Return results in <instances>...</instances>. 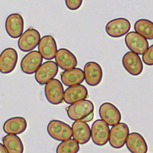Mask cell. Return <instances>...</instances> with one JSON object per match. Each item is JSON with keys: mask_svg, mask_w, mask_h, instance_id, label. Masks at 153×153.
Listing matches in <instances>:
<instances>
[{"mask_svg": "<svg viewBox=\"0 0 153 153\" xmlns=\"http://www.w3.org/2000/svg\"><path fill=\"white\" fill-rule=\"evenodd\" d=\"M42 61L43 58L38 51H31L26 54L22 60L21 70L26 74H33L42 65Z\"/></svg>", "mask_w": 153, "mask_h": 153, "instance_id": "7c38bea8", "label": "cell"}, {"mask_svg": "<svg viewBox=\"0 0 153 153\" xmlns=\"http://www.w3.org/2000/svg\"><path fill=\"white\" fill-rule=\"evenodd\" d=\"M3 146L8 153H23L24 146L21 138L13 134H7L2 138Z\"/></svg>", "mask_w": 153, "mask_h": 153, "instance_id": "603a6c76", "label": "cell"}, {"mask_svg": "<svg viewBox=\"0 0 153 153\" xmlns=\"http://www.w3.org/2000/svg\"><path fill=\"white\" fill-rule=\"evenodd\" d=\"M27 127V123L25 118L22 117H13L5 122L3 130L7 134L18 135L24 132Z\"/></svg>", "mask_w": 153, "mask_h": 153, "instance_id": "44dd1931", "label": "cell"}, {"mask_svg": "<svg viewBox=\"0 0 153 153\" xmlns=\"http://www.w3.org/2000/svg\"><path fill=\"white\" fill-rule=\"evenodd\" d=\"M0 153H8L3 144H2L1 143H0Z\"/></svg>", "mask_w": 153, "mask_h": 153, "instance_id": "83f0119b", "label": "cell"}, {"mask_svg": "<svg viewBox=\"0 0 153 153\" xmlns=\"http://www.w3.org/2000/svg\"><path fill=\"white\" fill-rule=\"evenodd\" d=\"M99 114L101 120L110 126L118 124L122 119L120 110L111 103H105L101 105Z\"/></svg>", "mask_w": 153, "mask_h": 153, "instance_id": "8fae6325", "label": "cell"}, {"mask_svg": "<svg viewBox=\"0 0 153 153\" xmlns=\"http://www.w3.org/2000/svg\"><path fill=\"white\" fill-rule=\"evenodd\" d=\"M122 63L125 69L132 76H138L143 71V66L140 57L134 53H126L122 59Z\"/></svg>", "mask_w": 153, "mask_h": 153, "instance_id": "9a60e30c", "label": "cell"}, {"mask_svg": "<svg viewBox=\"0 0 153 153\" xmlns=\"http://www.w3.org/2000/svg\"><path fill=\"white\" fill-rule=\"evenodd\" d=\"M126 146L131 153H146L148 146L144 138L136 132L131 133L127 137Z\"/></svg>", "mask_w": 153, "mask_h": 153, "instance_id": "ffe728a7", "label": "cell"}, {"mask_svg": "<svg viewBox=\"0 0 153 153\" xmlns=\"http://www.w3.org/2000/svg\"><path fill=\"white\" fill-rule=\"evenodd\" d=\"M129 134V127L125 123H119L113 126L110 129L109 136L110 146L117 149L123 148Z\"/></svg>", "mask_w": 153, "mask_h": 153, "instance_id": "3957f363", "label": "cell"}, {"mask_svg": "<svg viewBox=\"0 0 153 153\" xmlns=\"http://www.w3.org/2000/svg\"><path fill=\"white\" fill-rule=\"evenodd\" d=\"M135 32L146 39L152 40L153 39V23L148 19H140L136 22L134 25Z\"/></svg>", "mask_w": 153, "mask_h": 153, "instance_id": "cb8c5ba5", "label": "cell"}, {"mask_svg": "<svg viewBox=\"0 0 153 153\" xmlns=\"http://www.w3.org/2000/svg\"><path fill=\"white\" fill-rule=\"evenodd\" d=\"M24 21L23 17L18 13L9 15L6 20L5 28L7 34L13 38H18L23 34Z\"/></svg>", "mask_w": 153, "mask_h": 153, "instance_id": "5bb4252c", "label": "cell"}, {"mask_svg": "<svg viewBox=\"0 0 153 153\" xmlns=\"http://www.w3.org/2000/svg\"><path fill=\"white\" fill-rule=\"evenodd\" d=\"M143 62L148 65H153V45L148 48L146 52L143 54Z\"/></svg>", "mask_w": 153, "mask_h": 153, "instance_id": "484cf974", "label": "cell"}, {"mask_svg": "<svg viewBox=\"0 0 153 153\" xmlns=\"http://www.w3.org/2000/svg\"><path fill=\"white\" fill-rule=\"evenodd\" d=\"M55 58L58 66L65 71L74 68L78 65L76 56L68 49H59L56 53Z\"/></svg>", "mask_w": 153, "mask_h": 153, "instance_id": "e0dca14e", "label": "cell"}, {"mask_svg": "<svg viewBox=\"0 0 153 153\" xmlns=\"http://www.w3.org/2000/svg\"><path fill=\"white\" fill-rule=\"evenodd\" d=\"M88 97V91L85 86L79 84L68 87L64 92L63 100L68 104H72L85 100Z\"/></svg>", "mask_w": 153, "mask_h": 153, "instance_id": "d6986e66", "label": "cell"}, {"mask_svg": "<svg viewBox=\"0 0 153 153\" xmlns=\"http://www.w3.org/2000/svg\"><path fill=\"white\" fill-rule=\"evenodd\" d=\"M125 43L128 48L135 54L141 55L149 48V42L146 38L135 32H130L125 37Z\"/></svg>", "mask_w": 153, "mask_h": 153, "instance_id": "ba28073f", "label": "cell"}, {"mask_svg": "<svg viewBox=\"0 0 153 153\" xmlns=\"http://www.w3.org/2000/svg\"><path fill=\"white\" fill-rule=\"evenodd\" d=\"M38 51L45 60L54 59L57 52V46L54 37L51 35L42 37L38 44Z\"/></svg>", "mask_w": 153, "mask_h": 153, "instance_id": "2e32d148", "label": "cell"}, {"mask_svg": "<svg viewBox=\"0 0 153 153\" xmlns=\"http://www.w3.org/2000/svg\"><path fill=\"white\" fill-rule=\"evenodd\" d=\"M61 81L64 85L71 87L83 83L84 78V71L79 68H74L61 73Z\"/></svg>", "mask_w": 153, "mask_h": 153, "instance_id": "7402d4cb", "label": "cell"}, {"mask_svg": "<svg viewBox=\"0 0 153 153\" xmlns=\"http://www.w3.org/2000/svg\"><path fill=\"white\" fill-rule=\"evenodd\" d=\"M71 129L74 139L79 144H85L90 140L91 129L86 122L76 120L72 125Z\"/></svg>", "mask_w": 153, "mask_h": 153, "instance_id": "ac0fdd59", "label": "cell"}, {"mask_svg": "<svg viewBox=\"0 0 153 153\" xmlns=\"http://www.w3.org/2000/svg\"><path fill=\"white\" fill-rule=\"evenodd\" d=\"M40 40L39 32L32 28H30L22 34L18 41V47L24 52L33 50L38 45Z\"/></svg>", "mask_w": 153, "mask_h": 153, "instance_id": "8992f818", "label": "cell"}, {"mask_svg": "<svg viewBox=\"0 0 153 153\" xmlns=\"http://www.w3.org/2000/svg\"><path fill=\"white\" fill-rule=\"evenodd\" d=\"M18 61V54L13 48H7L0 54V72L4 74L11 73Z\"/></svg>", "mask_w": 153, "mask_h": 153, "instance_id": "30bf717a", "label": "cell"}, {"mask_svg": "<svg viewBox=\"0 0 153 153\" xmlns=\"http://www.w3.org/2000/svg\"><path fill=\"white\" fill-rule=\"evenodd\" d=\"M93 143L98 146H103L108 143L109 136V126L102 120H97L92 124L91 129Z\"/></svg>", "mask_w": 153, "mask_h": 153, "instance_id": "5b68a950", "label": "cell"}, {"mask_svg": "<svg viewBox=\"0 0 153 153\" xmlns=\"http://www.w3.org/2000/svg\"><path fill=\"white\" fill-rule=\"evenodd\" d=\"M84 78L86 83L95 86L101 83L103 78V70L97 63L90 61L86 63L84 68Z\"/></svg>", "mask_w": 153, "mask_h": 153, "instance_id": "4fadbf2b", "label": "cell"}, {"mask_svg": "<svg viewBox=\"0 0 153 153\" xmlns=\"http://www.w3.org/2000/svg\"><path fill=\"white\" fill-rule=\"evenodd\" d=\"M80 150L78 143L75 139H70L59 143L56 153H78Z\"/></svg>", "mask_w": 153, "mask_h": 153, "instance_id": "d4e9b609", "label": "cell"}, {"mask_svg": "<svg viewBox=\"0 0 153 153\" xmlns=\"http://www.w3.org/2000/svg\"><path fill=\"white\" fill-rule=\"evenodd\" d=\"M47 131L51 137L57 141H65L71 139L72 129L70 126L59 120H52L47 127Z\"/></svg>", "mask_w": 153, "mask_h": 153, "instance_id": "7a4b0ae2", "label": "cell"}, {"mask_svg": "<svg viewBox=\"0 0 153 153\" xmlns=\"http://www.w3.org/2000/svg\"><path fill=\"white\" fill-rule=\"evenodd\" d=\"M94 109V105L91 101L83 100L68 106L66 110L68 117L71 120L86 123L93 120Z\"/></svg>", "mask_w": 153, "mask_h": 153, "instance_id": "6da1fadb", "label": "cell"}, {"mask_svg": "<svg viewBox=\"0 0 153 153\" xmlns=\"http://www.w3.org/2000/svg\"><path fill=\"white\" fill-rule=\"evenodd\" d=\"M64 92L62 84L56 79L48 82L45 87V97L51 104L59 105L62 103Z\"/></svg>", "mask_w": 153, "mask_h": 153, "instance_id": "277c9868", "label": "cell"}, {"mask_svg": "<svg viewBox=\"0 0 153 153\" xmlns=\"http://www.w3.org/2000/svg\"><path fill=\"white\" fill-rule=\"evenodd\" d=\"M66 6L71 10H76L78 9L82 4V0H66Z\"/></svg>", "mask_w": 153, "mask_h": 153, "instance_id": "4316f807", "label": "cell"}, {"mask_svg": "<svg viewBox=\"0 0 153 153\" xmlns=\"http://www.w3.org/2000/svg\"><path fill=\"white\" fill-rule=\"evenodd\" d=\"M130 23L125 18H117L109 22L106 25L105 30L109 36L118 38L123 36L129 32L131 29Z\"/></svg>", "mask_w": 153, "mask_h": 153, "instance_id": "9c48e42d", "label": "cell"}, {"mask_svg": "<svg viewBox=\"0 0 153 153\" xmlns=\"http://www.w3.org/2000/svg\"><path fill=\"white\" fill-rule=\"evenodd\" d=\"M58 66L54 61H47L42 63L35 72V78L40 85H45L57 75Z\"/></svg>", "mask_w": 153, "mask_h": 153, "instance_id": "52a82bcc", "label": "cell"}]
</instances>
